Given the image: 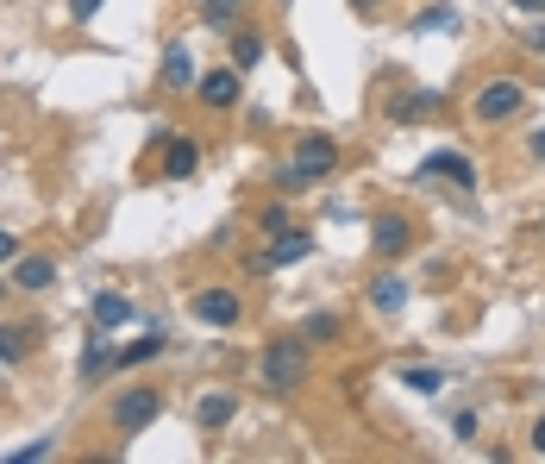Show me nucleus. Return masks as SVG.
Instances as JSON below:
<instances>
[{"instance_id":"nucleus-1","label":"nucleus","mask_w":545,"mask_h":464,"mask_svg":"<svg viewBox=\"0 0 545 464\" xmlns=\"http://www.w3.org/2000/svg\"><path fill=\"white\" fill-rule=\"evenodd\" d=\"M333 170H339V145H333V138H301V151L289 157V170H282V189H307V182H320Z\"/></svg>"},{"instance_id":"nucleus-2","label":"nucleus","mask_w":545,"mask_h":464,"mask_svg":"<svg viewBox=\"0 0 545 464\" xmlns=\"http://www.w3.org/2000/svg\"><path fill=\"white\" fill-rule=\"evenodd\" d=\"M301 377H307V345L301 339H270V352H264V389L289 396V389H301Z\"/></svg>"},{"instance_id":"nucleus-3","label":"nucleus","mask_w":545,"mask_h":464,"mask_svg":"<svg viewBox=\"0 0 545 464\" xmlns=\"http://www.w3.org/2000/svg\"><path fill=\"white\" fill-rule=\"evenodd\" d=\"M157 408H163L157 389H126V396L113 402V427H120V433H145L157 421Z\"/></svg>"},{"instance_id":"nucleus-4","label":"nucleus","mask_w":545,"mask_h":464,"mask_svg":"<svg viewBox=\"0 0 545 464\" xmlns=\"http://www.w3.org/2000/svg\"><path fill=\"white\" fill-rule=\"evenodd\" d=\"M157 145H163V176L182 182V176H195L201 170V145L195 138H182V132H157Z\"/></svg>"},{"instance_id":"nucleus-5","label":"nucleus","mask_w":545,"mask_h":464,"mask_svg":"<svg viewBox=\"0 0 545 464\" xmlns=\"http://www.w3.org/2000/svg\"><path fill=\"white\" fill-rule=\"evenodd\" d=\"M514 113H520V82H508V76L489 82L483 95H477V120H489V126L495 120H514Z\"/></svg>"},{"instance_id":"nucleus-6","label":"nucleus","mask_w":545,"mask_h":464,"mask_svg":"<svg viewBox=\"0 0 545 464\" xmlns=\"http://www.w3.org/2000/svg\"><path fill=\"white\" fill-rule=\"evenodd\" d=\"M420 176H445V182H458V189H477V164L470 157H458V151H433L420 164Z\"/></svg>"},{"instance_id":"nucleus-7","label":"nucleus","mask_w":545,"mask_h":464,"mask_svg":"<svg viewBox=\"0 0 545 464\" xmlns=\"http://www.w3.org/2000/svg\"><path fill=\"white\" fill-rule=\"evenodd\" d=\"M195 314L207 320V327H232V320H239V295H232V289H201Z\"/></svg>"},{"instance_id":"nucleus-8","label":"nucleus","mask_w":545,"mask_h":464,"mask_svg":"<svg viewBox=\"0 0 545 464\" xmlns=\"http://www.w3.org/2000/svg\"><path fill=\"white\" fill-rule=\"evenodd\" d=\"M307 251H314V239H307V232H276V245L264 251V258H257V270H282V264H301Z\"/></svg>"},{"instance_id":"nucleus-9","label":"nucleus","mask_w":545,"mask_h":464,"mask_svg":"<svg viewBox=\"0 0 545 464\" xmlns=\"http://www.w3.org/2000/svg\"><path fill=\"white\" fill-rule=\"evenodd\" d=\"M370 245H376V258H401V251L414 245V232H408V220H395V214H389V220H376V226H370Z\"/></svg>"},{"instance_id":"nucleus-10","label":"nucleus","mask_w":545,"mask_h":464,"mask_svg":"<svg viewBox=\"0 0 545 464\" xmlns=\"http://www.w3.org/2000/svg\"><path fill=\"white\" fill-rule=\"evenodd\" d=\"M113 364H120V352H113V345H107L101 333H94V339L82 345V364H76V370H82V383H101Z\"/></svg>"},{"instance_id":"nucleus-11","label":"nucleus","mask_w":545,"mask_h":464,"mask_svg":"<svg viewBox=\"0 0 545 464\" xmlns=\"http://www.w3.org/2000/svg\"><path fill=\"white\" fill-rule=\"evenodd\" d=\"M201 101L207 107H232V101H239V69H207V76H201Z\"/></svg>"},{"instance_id":"nucleus-12","label":"nucleus","mask_w":545,"mask_h":464,"mask_svg":"<svg viewBox=\"0 0 545 464\" xmlns=\"http://www.w3.org/2000/svg\"><path fill=\"white\" fill-rule=\"evenodd\" d=\"M163 88H176V95H182V88H195V63H188L182 44H170V51H163Z\"/></svg>"},{"instance_id":"nucleus-13","label":"nucleus","mask_w":545,"mask_h":464,"mask_svg":"<svg viewBox=\"0 0 545 464\" xmlns=\"http://www.w3.org/2000/svg\"><path fill=\"white\" fill-rule=\"evenodd\" d=\"M370 301H376L383 314H401V308H408V283H401V276H376V283H370Z\"/></svg>"},{"instance_id":"nucleus-14","label":"nucleus","mask_w":545,"mask_h":464,"mask_svg":"<svg viewBox=\"0 0 545 464\" xmlns=\"http://www.w3.org/2000/svg\"><path fill=\"white\" fill-rule=\"evenodd\" d=\"M13 283H19V289H51V283H57V264H51V258H19Z\"/></svg>"},{"instance_id":"nucleus-15","label":"nucleus","mask_w":545,"mask_h":464,"mask_svg":"<svg viewBox=\"0 0 545 464\" xmlns=\"http://www.w3.org/2000/svg\"><path fill=\"white\" fill-rule=\"evenodd\" d=\"M232 408H239V396H226V389H213V396H201V427H226L232 421Z\"/></svg>"},{"instance_id":"nucleus-16","label":"nucleus","mask_w":545,"mask_h":464,"mask_svg":"<svg viewBox=\"0 0 545 464\" xmlns=\"http://www.w3.org/2000/svg\"><path fill=\"white\" fill-rule=\"evenodd\" d=\"M132 320V308H126V295H94V327H126Z\"/></svg>"},{"instance_id":"nucleus-17","label":"nucleus","mask_w":545,"mask_h":464,"mask_svg":"<svg viewBox=\"0 0 545 464\" xmlns=\"http://www.w3.org/2000/svg\"><path fill=\"white\" fill-rule=\"evenodd\" d=\"M439 107V88H420V95H401L389 113H395V120H420V113H433Z\"/></svg>"},{"instance_id":"nucleus-18","label":"nucleus","mask_w":545,"mask_h":464,"mask_svg":"<svg viewBox=\"0 0 545 464\" xmlns=\"http://www.w3.org/2000/svg\"><path fill=\"white\" fill-rule=\"evenodd\" d=\"M257 57H264V38H257V32H239V38H232V69H251Z\"/></svg>"},{"instance_id":"nucleus-19","label":"nucleus","mask_w":545,"mask_h":464,"mask_svg":"<svg viewBox=\"0 0 545 464\" xmlns=\"http://www.w3.org/2000/svg\"><path fill=\"white\" fill-rule=\"evenodd\" d=\"M401 383H408V389H420V396H433V389H439L445 377H439L433 364H414V370H401Z\"/></svg>"},{"instance_id":"nucleus-20","label":"nucleus","mask_w":545,"mask_h":464,"mask_svg":"<svg viewBox=\"0 0 545 464\" xmlns=\"http://www.w3.org/2000/svg\"><path fill=\"white\" fill-rule=\"evenodd\" d=\"M452 26H458V13H452V7H426V13L414 19V32H452Z\"/></svg>"},{"instance_id":"nucleus-21","label":"nucleus","mask_w":545,"mask_h":464,"mask_svg":"<svg viewBox=\"0 0 545 464\" xmlns=\"http://www.w3.org/2000/svg\"><path fill=\"white\" fill-rule=\"evenodd\" d=\"M26 327H0V358H7V364H19V358H26Z\"/></svg>"},{"instance_id":"nucleus-22","label":"nucleus","mask_w":545,"mask_h":464,"mask_svg":"<svg viewBox=\"0 0 545 464\" xmlns=\"http://www.w3.org/2000/svg\"><path fill=\"white\" fill-rule=\"evenodd\" d=\"M157 352H163V339H157V333H145V339H132L126 352H120V364H145V358H157Z\"/></svg>"},{"instance_id":"nucleus-23","label":"nucleus","mask_w":545,"mask_h":464,"mask_svg":"<svg viewBox=\"0 0 545 464\" xmlns=\"http://www.w3.org/2000/svg\"><path fill=\"white\" fill-rule=\"evenodd\" d=\"M339 333V314H307V327H301V339H333Z\"/></svg>"},{"instance_id":"nucleus-24","label":"nucleus","mask_w":545,"mask_h":464,"mask_svg":"<svg viewBox=\"0 0 545 464\" xmlns=\"http://www.w3.org/2000/svg\"><path fill=\"white\" fill-rule=\"evenodd\" d=\"M38 458H51V439H38V446H19L7 464H38Z\"/></svg>"},{"instance_id":"nucleus-25","label":"nucleus","mask_w":545,"mask_h":464,"mask_svg":"<svg viewBox=\"0 0 545 464\" xmlns=\"http://www.w3.org/2000/svg\"><path fill=\"white\" fill-rule=\"evenodd\" d=\"M201 7H207V19H232V13H239V0H201Z\"/></svg>"},{"instance_id":"nucleus-26","label":"nucleus","mask_w":545,"mask_h":464,"mask_svg":"<svg viewBox=\"0 0 545 464\" xmlns=\"http://www.w3.org/2000/svg\"><path fill=\"white\" fill-rule=\"evenodd\" d=\"M264 226L270 232H289V207H264Z\"/></svg>"},{"instance_id":"nucleus-27","label":"nucleus","mask_w":545,"mask_h":464,"mask_svg":"<svg viewBox=\"0 0 545 464\" xmlns=\"http://www.w3.org/2000/svg\"><path fill=\"white\" fill-rule=\"evenodd\" d=\"M19 258V239H13V232H0V264H13Z\"/></svg>"},{"instance_id":"nucleus-28","label":"nucleus","mask_w":545,"mask_h":464,"mask_svg":"<svg viewBox=\"0 0 545 464\" xmlns=\"http://www.w3.org/2000/svg\"><path fill=\"white\" fill-rule=\"evenodd\" d=\"M69 13H76V19H94V13H101V0H69Z\"/></svg>"},{"instance_id":"nucleus-29","label":"nucleus","mask_w":545,"mask_h":464,"mask_svg":"<svg viewBox=\"0 0 545 464\" xmlns=\"http://www.w3.org/2000/svg\"><path fill=\"white\" fill-rule=\"evenodd\" d=\"M533 157H539V164H545V126L533 132Z\"/></svg>"},{"instance_id":"nucleus-30","label":"nucleus","mask_w":545,"mask_h":464,"mask_svg":"<svg viewBox=\"0 0 545 464\" xmlns=\"http://www.w3.org/2000/svg\"><path fill=\"white\" fill-rule=\"evenodd\" d=\"M514 7H520V13H545V0H514Z\"/></svg>"},{"instance_id":"nucleus-31","label":"nucleus","mask_w":545,"mask_h":464,"mask_svg":"<svg viewBox=\"0 0 545 464\" xmlns=\"http://www.w3.org/2000/svg\"><path fill=\"white\" fill-rule=\"evenodd\" d=\"M527 44H533V51H539V57H545V26H539V32H533V38H527Z\"/></svg>"},{"instance_id":"nucleus-32","label":"nucleus","mask_w":545,"mask_h":464,"mask_svg":"<svg viewBox=\"0 0 545 464\" xmlns=\"http://www.w3.org/2000/svg\"><path fill=\"white\" fill-rule=\"evenodd\" d=\"M533 452H545V421H539V427H533Z\"/></svg>"},{"instance_id":"nucleus-33","label":"nucleus","mask_w":545,"mask_h":464,"mask_svg":"<svg viewBox=\"0 0 545 464\" xmlns=\"http://www.w3.org/2000/svg\"><path fill=\"white\" fill-rule=\"evenodd\" d=\"M351 7H358V13H370V7H383V0H351Z\"/></svg>"}]
</instances>
